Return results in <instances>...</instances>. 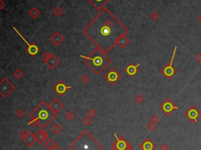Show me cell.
I'll return each mask as SVG.
<instances>
[{
    "mask_svg": "<svg viewBox=\"0 0 201 150\" xmlns=\"http://www.w3.org/2000/svg\"><path fill=\"white\" fill-rule=\"evenodd\" d=\"M121 78V75L115 68H112L105 74V79L112 85L116 84V82Z\"/></svg>",
    "mask_w": 201,
    "mask_h": 150,
    "instance_id": "8992f818",
    "label": "cell"
},
{
    "mask_svg": "<svg viewBox=\"0 0 201 150\" xmlns=\"http://www.w3.org/2000/svg\"><path fill=\"white\" fill-rule=\"evenodd\" d=\"M17 32L18 33V35L20 36L22 38V39H23L24 41V43H25L27 45H28V48H27V50H28V52H29V54L31 56H35V55H36L37 54H38V52H39V47H37L36 45H35V44H30L29 43V42L27 41V40H25V39L22 36H21V34L19 33V31H17Z\"/></svg>",
    "mask_w": 201,
    "mask_h": 150,
    "instance_id": "9c48e42d",
    "label": "cell"
},
{
    "mask_svg": "<svg viewBox=\"0 0 201 150\" xmlns=\"http://www.w3.org/2000/svg\"><path fill=\"white\" fill-rule=\"evenodd\" d=\"M140 65V64L137 65H130L127 66V68H126V73L128 74L131 76H133L137 73V68Z\"/></svg>",
    "mask_w": 201,
    "mask_h": 150,
    "instance_id": "7c38bea8",
    "label": "cell"
},
{
    "mask_svg": "<svg viewBox=\"0 0 201 150\" xmlns=\"http://www.w3.org/2000/svg\"><path fill=\"white\" fill-rule=\"evenodd\" d=\"M128 29L116 18L108 9L104 8L83 32L105 53H108L128 33Z\"/></svg>",
    "mask_w": 201,
    "mask_h": 150,
    "instance_id": "6da1fadb",
    "label": "cell"
},
{
    "mask_svg": "<svg viewBox=\"0 0 201 150\" xmlns=\"http://www.w3.org/2000/svg\"><path fill=\"white\" fill-rule=\"evenodd\" d=\"M56 113L52 111L50 107L47 105L45 102H42L39 106L31 113V117L33 120H36L42 127H46V125L54 119Z\"/></svg>",
    "mask_w": 201,
    "mask_h": 150,
    "instance_id": "277c9868",
    "label": "cell"
},
{
    "mask_svg": "<svg viewBox=\"0 0 201 150\" xmlns=\"http://www.w3.org/2000/svg\"><path fill=\"white\" fill-rule=\"evenodd\" d=\"M153 148H154V145L149 141H148L144 144V150H152Z\"/></svg>",
    "mask_w": 201,
    "mask_h": 150,
    "instance_id": "5bb4252c",
    "label": "cell"
},
{
    "mask_svg": "<svg viewBox=\"0 0 201 150\" xmlns=\"http://www.w3.org/2000/svg\"><path fill=\"white\" fill-rule=\"evenodd\" d=\"M116 146L117 150H126L128 145L124 140L117 138V143L116 144Z\"/></svg>",
    "mask_w": 201,
    "mask_h": 150,
    "instance_id": "4fadbf2b",
    "label": "cell"
},
{
    "mask_svg": "<svg viewBox=\"0 0 201 150\" xmlns=\"http://www.w3.org/2000/svg\"><path fill=\"white\" fill-rule=\"evenodd\" d=\"M176 50H177V47H174V52H173L172 57H171V60H170V62L168 65H166L165 67L163 68L162 70L163 74L165 75L166 77L169 78V79H170L176 73L175 68L173 67V61H174V57H175Z\"/></svg>",
    "mask_w": 201,
    "mask_h": 150,
    "instance_id": "5b68a950",
    "label": "cell"
},
{
    "mask_svg": "<svg viewBox=\"0 0 201 150\" xmlns=\"http://www.w3.org/2000/svg\"><path fill=\"white\" fill-rule=\"evenodd\" d=\"M70 88H71V87H68L62 81H60L54 87V91L57 94H59L60 96H62Z\"/></svg>",
    "mask_w": 201,
    "mask_h": 150,
    "instance_id": "30bf717a",
    "label": "cell"
},
{
    "mask_svg": "<svg viewBox=\"0 0 201 150\" xmlns=\"http://www.w3.org/2000/svg\"><path fill=\"white\" fill-rule=\"evenodd\" d=\"M80 57L85 59L86 64L98 75L111 62L110 59L106 56L105 53L99 48L94 50L89 56L80 55Z\"/></svg>",
    "mask_w": 201,
    "mask_h": 150,
    "instance_id": "7a4b0ae2",
    "label": "cell"
},
{
    "mask_svg": "<svg viewBox=\"0 0 201 150\" xmlns=\"http://www.w3.org/2000/svg\"><path fill=\"white\" fill-rule=\"evenodd\" d=\"M72 150H99L100 145L90 134L84 131L70 145Z\"/></svg>",
    "mask_w": 201,
    "mask_h": 150,
    "instance_id": "3957f363",
    "label": "cell"
},
{
    "mask_svg": "<svg viewBox=\"0 0 201 150\" xmlns=\"http://www.w3.org/2000/svg\"><path fill=\"white\" fill-rule=\"evenodd\" d=\"M186 117L188 118L191 122H196L198 118L200 117V112L196 109L195 106H191L189 109L186 112Z\"/></svg>",
    "mask_w": 201,
    "mask_h": 150,
    "instance_id": "52a82bcc",
    "label": "cell"
},
{
    "mask_svg": "<svg viewBox=\"0 0 201 150\" xmlns=\"http://www.w3.org/2000/svg\"><path fill=\"white\" fill-rule=\"evenodd\" d=\"M160 109H162V111L166 114V115H170L174 110L178 109V107L176 106L172 101L167 99L163 103L160 105Z\"/></svg>",
    "mask_w": 201,
    "mask_h": 150,
    "instance_id": "ba28073f",
    "label": "cell"
},
{
    "mask_svg": "<svg viewBox=\"0 0 201 150\" xmlns=\"http://www.w3.org/2000/svg\"><path fill=\"white\" fill-rule=\"evenodd\" d=\"M98 10H102L105 6L111 0H88Z\"/></svg>",
    "mask_w": 201,
    "mask_h": 150,
    "instance_id": "8fae6325",
    "label": "cell"
}]
</instances>
